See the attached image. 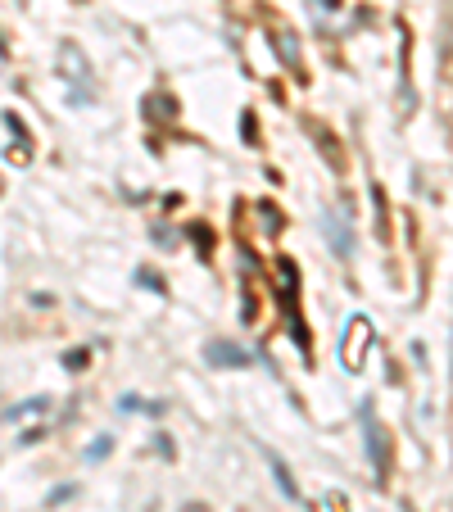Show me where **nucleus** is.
<instances>
[{
    "label": "nucleus",
    "instance_id": "obj_4",
    "mask_svg": "<svg viewBox=\"0 0 453 512\" xmlns=\"http://www.w3.org/2000/svg\"><path fill=\"white\" fill-rule=\"evenodd\" d=\"M277 50H281V59H286L290 68H299V46H295V32H277Z\"/></svg>",
    "mask_w": 453,
    "mask_h": 512
},
{
    "label": "nucleus",
    "instance_id": "obj_3",
    "mask_svg": "<svg viewBox=\"0 0 453 512\" xmlns=\"http://www.w3.org/2000/svg\"><path fill=\"white\" fill-rule=\"evenodd\" d=\"M209 358L218 363V368H245V354H241V349H236V345H222V340H218V345H209Z\"/></svg>",
    "mask_w": 453,
    "mask_h": 512
},
{
    "label": "nucleus",
    "instance_id": "obj_2",
    "mask_svg": "<svg viewBox=\"0 0 453 512\" xmlns=\"http://www.w3.org/2000/svg\"><path fill=\"white\" fill-rule=\"evenodd\" d=\"M367 345H372V327H367V318H354V322H349V340H340V358H345L349 372L363 368Z\"/></svg>",
    "mask_w": 453,
    "mask_h": 512
},
{
    "label": "nucleus",
    "instance_id": "obj_5",
    "mask_svg": "<svg viewBox=\"0 0 453 512\" xmlns=\"http://www.w3.org/2000/svg\"><path fill=\"white\" fill-rule=\"evenodd\" d=\"M318 5H322V10H336V5H340V0H318Z\"/></svg>",
    "mask_w": 453,
    "mask_h": 512
},
{
    "label": "nucleus",
    "instance_id": "obj_1",
    "mask_svg": "<svg viewBox=\"0 0 453 512\" xmlns=\"http://www.w3.org/2000/svg\"><path fill=\"white\" fill-rule=\"evenodd\" d=\"M59 78H64L68 87H82V82L91 78V59L82 55L78 41H59Z\"/></svg>",
    "mask_w": 453,
    "mask_h": 512
}]
</instances>
